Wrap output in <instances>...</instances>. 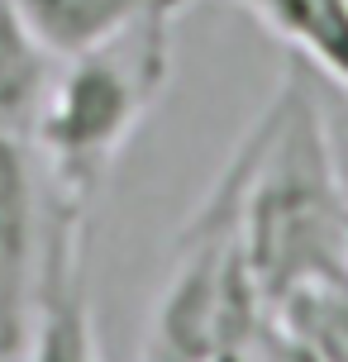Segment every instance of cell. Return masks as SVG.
Instances as JSON below:
<instances>
[{
	"instance_id": "obj_1",
	"label": "cell",
	"mask_w": 348,
	"mask_h": 362,
	"mask_svg": "<svg viewBox=\"0 0 348 362\" xmlns=\"http://www.w3.org/2000/svg\"><path fill=\"white\" fill-rule=\"evenodd\" d=\"M257 124V158L243 196V248L262 291L277 296L320 272H348V191L320 105V72L286 57Z\"/></svg>"
},
{
	"instance_id": "obj_2",
	"label": "cell",
	"mask_w": 348,
	"mask_h": 362,
	"mask_svg": "<svg viewBox=\"0 0 348 362\" xmlns=\"http://www.w3.org/2000/svg\"><path fill=\"white\" fill-rule=\"evenodd\" d=\"M182 10L186 0H148V10L120 34L67 57L53 72L34 129L53 196L91 205L105 186L115 158L172 81V34Z\"/></svg>"
},
{
	"instance_id": "obj_3",
	"label": "cell",
	"mask_w": 348,
	"mask_h": 362,
	"mask_svg": "<svg viewBox=\"0 0 348 362\" xmlns=\"http://www.w3.org/2000/svg\"><path fill=\"white\" fill-rule=\"evenodd\" d=\"M257 158V124L243 129L215 186L177 234V257L153 310L144 362H210L248 348L262 325V291L243 248V196Z\"/></svg>"
},
{
	"instance_id": "obj_4",
	"label": "cell",
	"mask_w": 348,
	"mask_h": 362,
	"mask_svg": "<svg viewBox=\"0 0 348 362\" xmlns=\"http://www.w3.org/2000/svg\"><path fill=\"white\" fill-rule=\"evenodd\" d=\"M86 210L91 205L48 191L34 320L15 362H100L91 291H86Z\"/></svg>"
},
{
	"instance_id": "obj_5",
	"label": "cell",
	"mask_w": 348,
	"mask_h": 362,
	"mask_svg": "<svg viewBox=\"0 0 348 362\" xmlns=\"http://www.w3.org/2000/svg\"><path fill=\"white\" fill-rule=\"evenodd\" d=\"M43 262V191L34 144L0 134V362H15L38 296Z\"/></svg>"
},
{
	"instance_id": "obj_6",
	"label": "cell",
	"mask_w": 348,
	"mask_h": 362,
	"mask_svg": "<svg viewBox=\"0 0 348 362\" xmlns=\"http://www.w3.org/2000/svg\"><path fill=\"white\" fill-rule=\"evenodd\" d=\"M238 10L282 38L291 57L348 90V0H234Z\"/></svg>"
},
{
	"instance_id": "obj_7",
	"label": "cell",
	"mask_w": 348,
	"mask_h": 362,
	"mask_svg": "<svg viewBox=\"0 0 348 362\" xmlns=\"http://www.w3.org/2000/svg\"><path fill=\"white\" fill-rule=\"evenodd\" d=\"M57 57L34 38L15 0H0V134L34 144Z\"/></svg>"
},
{
	"instance_id": "obj_8",
	"label": "cell",
	"mask_w": 348,
	"mask_h": 362,
	"mask_svg": "<svg viewBox=\"0 0 348 362\" xmlns=\"http://www.w3.org/2000/svg\"><path fill=\"white\" fill-rule=\"evenodd\" d=\"M267 320L311 348L320 362H348V272L306 276L267 305Z\"/></svg>"
},
{
	"instance_id": "obj_9",
	"label": "cell",
	"mask_w": 348,
	"mask_h": 362,
	"mask_svg": "<svg viewBox=\"0 0 348 362\" xmlns=\"http://www.w3.org/2000/svg\"><path fill=\"white\" fill-rule=\"evenodd\" d=\"M15 5L24 15V24L34 29V38L57 62L105 43L134 15L148 10V0H15Z\"/></svg>"
},
{
	"instance_id": "obj_10",
	"label": "cell",
	"mask_w": 348,
	"mask_h": 362,
	"mask_svg": "<svg viewBox=\"0 0 348 362\" xmlns=\"http://www.w3.org/2000/svg\"><path fill=\"white\" fill-rule=\"evenodd\" d=\"M243 358H248V362H320L301 339H291L286 329H277L267 315H262V325L253 329V339H248V348H243Z\"/></svg>"
},
{
	"instance_id": "obj_11",
	"label": "cell",
	"mask_w": 348,
	"mask_h": 362,
	"mask_svg": "<svg viewBox=\"0 0 348 362\" xmlns=\"http://www.w3.org/2000/svg\"><path fill=\"white\" fill-rule=\"evenodd\" d=\"M210 362H248V358H243V348H238V353H220V358H210Z\"/></svg>"
}]
</instances>
